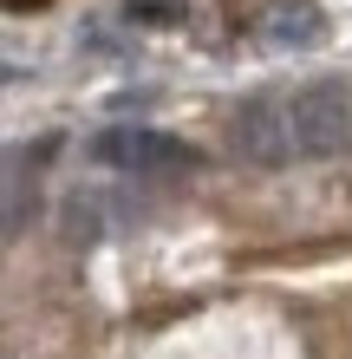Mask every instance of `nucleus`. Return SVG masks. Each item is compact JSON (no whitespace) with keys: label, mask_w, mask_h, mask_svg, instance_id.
<instances>
[{"label":"nucleus","mask_w":352,"mask_h":359,"mask_svg":"<svg viewBox=\"0 0 352 359\" xmlns=\"http://www.w3.org/2000/svg\"><path fill=\"white\" fill-rule=\"evenodd\" d=\"M267 46H320L326 39V13L314 7V0H274L261 20Z\"/></svg>","instance_id":"nucleus-4"},{"label":"nucleus","mask_w":352,"mask_h":359,"mask_svg":"<svg viewBox=\"0 0 352 359\" xmlns=\"http://www.w3.org/2000/svg\"><path fill=\"white\" fill-rule=\"evenodd\" d=\"M229 151L255 170H287L294 157V118H287V92H255L229 111Z\"/></svg>","instance_id":"nucleus-2"},{"label":"nucleus","mask_w":352,"mask_h":359,"mask_svg":"<svg viewBox=\"0 0 352 359\" xmlns=\"http://www.w3.org/2000/svg\"><path fill=\"white\" fill-rule=\"evenodd\" d=\"M92 157L118 177H183V170H196L190 144L170 137V131H150V124H111L92 144Z\"/></svg>","instance_id":"nucleus-3"},{"label":"nucleus","mask_w":352,"mask_h":359,"mask_svg":"<svg viewBox=\"0 0 352 359\" xmlns=\"http://www.w3.org/2000/svg\"><path fill=\"white\" fill-rule=\"evenodd\" d=\"M287 118H294L300 163H333L352 151V86H339V79H314V86L287 92Z\"/></svg>","instance_id":"nucleus-1"},{"label":"nucleus","mask_w":352,"mask_h":359,"mask_svg":"<svg viewBox=\"0 0 352 359\" xmlns=\"http://www.w3.org/2000/svg\"><path fill=\"white\" fill-rule=\"evenodd\" d=\"M131 13H143V20H170L176 0H131Z\"/></svg>","instance_id":"nucleus-5"}]
</instances>
